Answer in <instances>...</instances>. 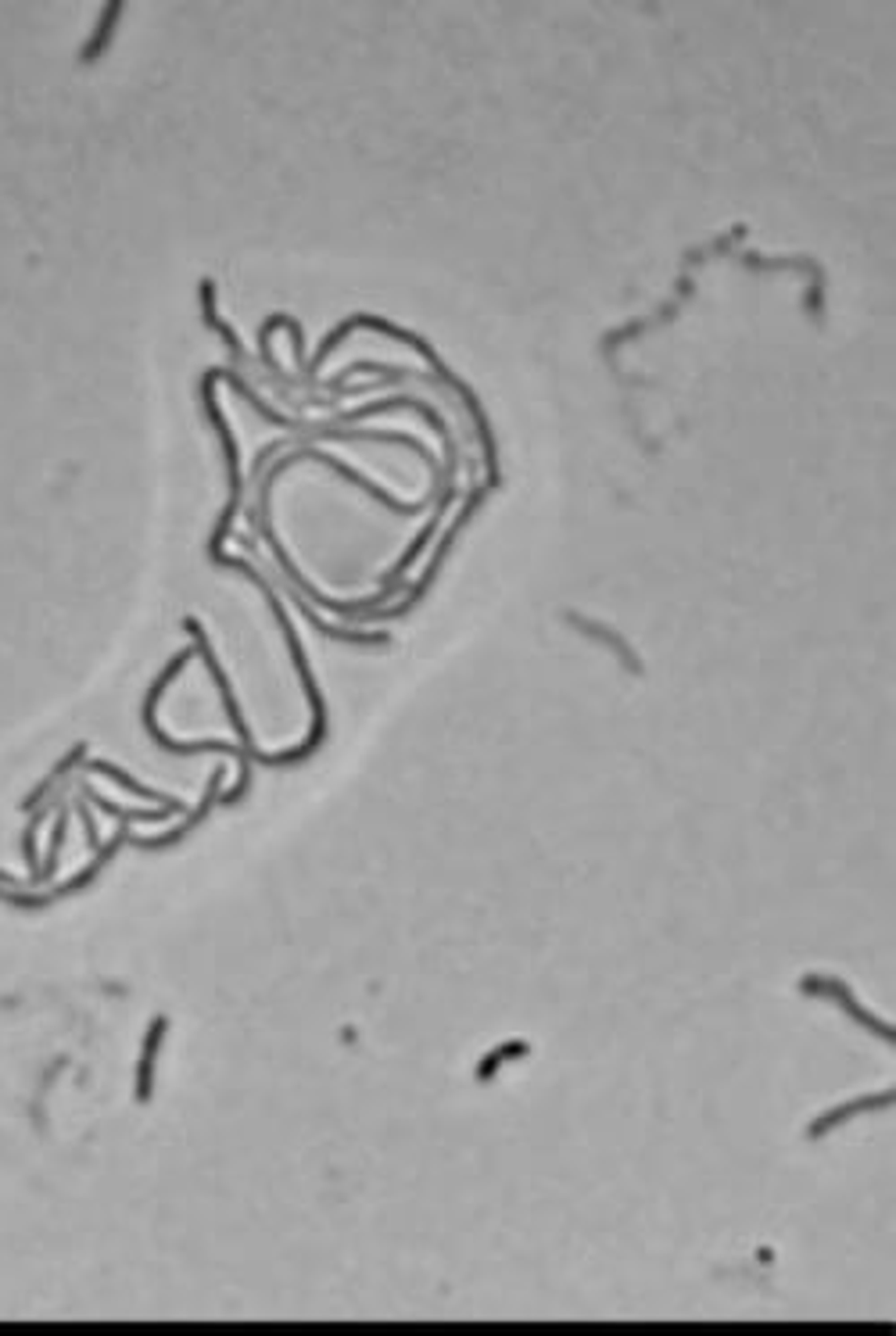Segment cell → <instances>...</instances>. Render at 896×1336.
Returning a JSON list of instances; mask_svg holds the SVG:
<instances>
[{"instance_id":"obj_1","label":"cell","mask_w":896,"mask_h":1336,"mask_svg":"<svg viewBox=\"0 0 896 1336\" xmlns=\"http://www.w3.org/2000/svg\"><path fill=\"white\" fill-rule=\"evenodd\" d=\"M115 15H119V4H112V8H108V19H104V29L97 32V40L90 43V51H83V61H90L93 54H101V43L108 40V29H112V26H115Z\"/></svg>"}]
</instances>
